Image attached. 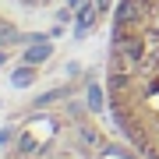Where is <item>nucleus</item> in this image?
I'll return each instance as SVG.
<instances>
[{
    "instance_id": "1",
    "label": "nucleus",
    "mask_w": 159,
    "mask_h": 159,
    "mask_svg": "<svg viewBox=\"0 0 159 159\" xmlns=\"http://www.w3.org/2000/svg\"><path fill=\"white\" fill-rule=\"evenodd\" d=\"M106 89L120 131L159 159V0H120Z\"/></svg>"
},
{
    "instance_id": "3",
    "label": "nucleus",
    "mask_w": 159,
    "mask_h": 159,
    "mask_svg": "<svg viewBox=\"0 0 159 159\" xmlns=\"http://www.w3.org/2000/svg\"><path fill=\"white\" fill-rule=\"evenodd\" d=\"M32 81V71H14V85H29Z\"/></svg>"
},
{
    "instance_id": "2",
    "label": "nucleus",
    "mask_w": 159,
    "mask_h": 159,
    "mask_svg": "<svg viewBox=\"0 0 159 159\" xmlns=\"http://www.w3.org/2000/svg\"><path fill=\"white\" fill-rule=\"evenodd\" d=\"M46 57H50V46H35V50L25 53V60H29V64H39V60H46Z\"/></svg>"
}]
</instances>
